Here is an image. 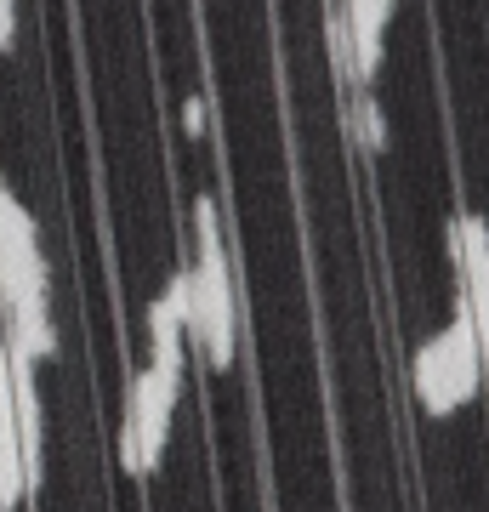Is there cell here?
Here are the masks:
<instances>
[{
  "instance_id": "ba28073f",
  "label": "cell",
  "mask_w": 489,
  "mask_h": 512,
  "mask_svg": "<svg viewBox=\"0 0 489 512\" xmlns=\"http://www.w3.org/2000/svg\"><path fill=\"white\" fill-rule=\"evenodd\" d=\"M182 126L194 131V137H205V131H211V109H205V97H188V109H182Z\"/></svg>"
},
{
  "instance_id": "3957f363",
  "label": "cell",
  "mask_w": 489,
  "mask_h": 512,
  "mask_svg": "<svg viewBox=\"0 0 489 512\" xmlns=\"http://www.w3.org/2000/svg\"><path fill=\"white\" fill-rule=\"evenodd\" d=\"M484 370H489V353L478 348L472 336V319L461 308L450 313V325L433 330L427 342L416 348V365H410V387H416V404L427 410L433 421L455 416L478 399L484 387Z\"/></svg>"
},
{
  "instance_id": "7a4b0ae2",
  "label": "cell",
  "mask_w": 489,
  "mask_h": 512,
  "mask_svg": "<svg viewBox=\"0 0 489 512\" xmlns=\"http://www.w3.org/2000/svg\"><path fill=\"white\" fill-rule=\"evenodd\" d=\"M182 296H188V348L211 370L234 365L239 348V308H234V268L222 245L217 200H194V268H182Z\"/></svg>"
},
{
  "instance_id": "8992f818",
  "label": "cell",
  "mask_w": 489,
  "mask_h": 512,
  "mask_svg": "<svg viewBox=\"0 0 489 512\" xmlns=\"http://www.w3.org/2000/svg\"><path fill=\"white\" fill-rule=\"evenodd\" d=\"M40 478L29 473V461L18 450V410H12V376H6V359H0V512H18L29 495H35Z\"/></svg>"
},
{
  "instance_id": "52a82bcc",
  "label": "cell",
  "mask_w": 489,
  "mask_h": 512,
  "mask_svg": "<svg viewBox=\"0 0 489 512\" xmlns=\"http://www.w3.org/2000/svg\"><path fill=\"white\" fill-rule=\"evenodd\" d=\"M347 131H353V143L364 154L387 148V120H381V103L370 97V86H353V97H347Z\"/></svg>"
},
{
  "instance_id": "6da1fadb",
  "label": "cell",
  "mask_w": 489,
  "mask_h": 512,
  "mask_svg": "<svg viewBox=\"0 0 489 512\" xmlns=\"http://www.w3.org/2000/svg\"><path fill=\"white\" fill-rule=\"evenodd\" d=\"M182 365H188V296H182V274H177L160 291V302L148 308V365L137 370V382L126 393L120 467L131 478H148L165 461V439H171V416H177V393H182Z\"/></svg>"
},
{
  "instance_id": "9c48e42d",
  "label": "cell",
  "mask_w": 489,
  "mask_h": 512,
  "mask_svg": "<svg viewBox=\"0 0 489 512\" xmlns=\"http://www.w3.org/2000/svg\"><path fill=\"white\" fill-rule=\"evenodd\" d=\"M12 46H18V6L0 0V52H12Z\"/></svg>"
},
{
  "instance_id": "5b68a950",
  "label": "cell",
  "mask_w": 489,
  "mask_h": 512,
  "mask_svg": "<svg viewBox=\"0 0 489 512\" xmlns=\"http://www.w3.org/2000/svg\"><path fill=\"white\" fill-rule=\"evenodd\" d=\"M399 12V0H342V23H347V69L353 86H370L381 74L387 57V23Z\"/></svg>"
},
{
  "instance_id": "277c9868",
  "label": "cell",
  "mask_w": 489,
  "mask_h": 512,
  "mask_svg": "<svg viewBox=\"0 0 489 512\" xmlns=\"http://www.w3.org/2000/svg\"><path fill=\"white\" fill-rule=\"evenodd\" d=\"M450 239H455V268H461V302L455 308L472 319V336L489 353V222L478 211H461Z\"/></svg>"
}]
</instances>
